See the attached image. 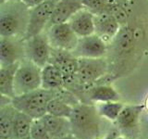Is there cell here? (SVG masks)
Masks as SVG:
<instances>
[{
	"label": "cell",
	"instance_id": "obj_1",
	"mask_svg": "<svg viewBox=\"0 0 148 139\" xmlns=\"http://www.w3.org/2000/svg\"><path fill=\"white\" fill-rule=\"evenodd\" d=\"M30 9L22 0H7L0 4V36L24 38Z\"/></svg>",
	"mask_w": 148,
	"mask_h": 139
},
{
	"label": "cell",
	"instance_id": "obj_2",
	"mask_svg": "<svg viewBox=\"0 0 148 139\" xmlns=\"http://www.w3.org/2000/svg\"><path fill=\"white\" fill-rule=\"evenodd\" d=\"M95 104L81 102L73 107L69 117L71 133L79 139H96L101 133V119Z\"/></svg>",
	"mask_w": 148,
	"mask_h": 139
},
{
	"label": "cell",
	"instance_id": "obj_3",
	"mask_svg": "<svg viewBox=\"0 0 148 139\" xmlns=\"http://www.w3.org/2000/svg\"><path fill=\"white\" fill-rule=\"evenodd\" d=\"M58 94V90H47L39 88L34 91L15 96L11 104L15 108L31 116L34 119H41L47 113V106L51 99Z\"/></svg>",
	"mask_w": 148,
	"mask_h": 139
},
{
	"label": "cell",
	"instance_id": "obj_4",
	"mask_svg": "<svg viewBox=\"0 0 148 139\" xmlns=\"http://www.w3.org/2000/svg\"><path fill=\"white\" fill-rule=\"evenodd\" d=\"M108 72V64L105 58H79V67L76 74L75 83L71 87L74 85L83 86L86 89L87 87L95 85L97 82L105 78Z\"/></svg>",
	"mask_w": 148,
	"mask_h": 139
},
{
	"label": "cell",
	"instance_id": "obj_5",
	"mask_svg": "<svg viewBox=\"0 0 148 139\" xmlns=\"http://www.w3.org/2000/svg\"><path fill=\"white\" fill-rule=\"evenodd\" d=\"M42 87V68L25 58L20 63L15 76V95H22Z\"/></svg>",
	"mask_w": 148,
	"mask_h": 139
},
{
	"label": "cell",
	"instance_id": "obj_6",
	"mask_svg": "<svg viewBox=\"0 0 148 139\" xmlns=\"http://www.w3.org/2000/svg\"><path fill=\"white\" fill-rule=\"evenodd\" d=\"M58 1L59 0H45L30 9V20L24 37L25 40L46 30Z\"/></svg>",
	"mask_w": 148,
	"mask_h": 139
},
{
	"label": "cell",
	"instance_id": "obj_7",
	"mask_svg": "<svg viewBox=\"0 0 148 139\" xmlns=\"http://www.w3.org/2000/svg\"><path fill=\"white\" fill-rule=\"evenodd\" d=\"M52 48L72 51L77 46L80 37L74 32L69 22L58 23L49 26L45 31Z\"/></svg>",
	"mask_w": 148,
	"mask_h": 139
},
{
	"label": "cell",
	"instance_id": "obj_8",
	"mask_svg": "<svg viewBox=\"0 0 148 139\" xmlns=\"http://www.w3.org/2000/svg\"><path fill=\"white\" fill-rule=\"evenodd\" d=\"M25 52L26 58L40 68H44L50 62L52 46L45 32L25 40Z\"/></svg>",
	"mask_w": 148,
	"mask_h": 139
},
{
	"label": "cell",
	"instance_id": "obj_9",
	"mask_svg": "<svg viewBox=\"0 0 148 139\" xmlns=\"http://www.w3.org/2000/svg\"><path fill=\"white\" fill-rule=\"evenodd\" d=\"M50 63L55 64L62 72L65 79V88H69L75 83L79 58L71 51L52 48Z\"/></svg>",
	"mask_w": 148,
	"mask_h": 139
},
{
	"label": "cell",
	"instance_id": "obj_10",
	"mask_svg": "<svg viewBox=\"0 0 148 139\" xmlns=\"http://www.w3.org/2000/svg\"><path fill=\"white\" fill-rule=\"evenodd\" d=\"M26 58L25 39L21 37L0 38V65L21 62Z\"/></svg>",
	"mask_w": 148,
	"mask_h": 139
},
{
	"label": "cell",
	"instance_id": "obj_11",
	"mask_svg": "<svg viewBox=\"0 0 148 139\" xmlns=\"http://www.w3.org/2000/svg\"><path fill=\"white\" fill-rule=\"evenodd\" d=\"M72 53L79 58H104L108 53V43L95 34L81 37Z\"/></svg>",
	"mask_w": 148,
	"mask_h": 139
},
{
	"label": "cell",
	"instance_id": "obj_12",
	"mask_svg": "<svg viewBox=\"0 0 148 139\" xmlns=\"http://www.w3.org/2000/svg\"><path fill=\"white\" fill-rule=\"evenodd\" d=\"M121 29L120 22L113 14L103 13L95 15V34L106 43L112 42Z\"/></svg>",
	"mask_w": 148,
	"mask_h": 139
},
{
	"label": "cell",
	"instance_id": "obj_13",
	"mask_svg": "<svg viewBox=\"0 0 148 139\" xmlns=\"http://www.w3.org/2000/svg\"><path fill=\"white\" fill-rule=\"evenodd\" d=\"M84 96L87 97L88 103H102L109 101H119V94L115 88L106 83H96L86 88Z\"/></svg>",
	"mask_w": 148,
	"mask_h": 139
},
{
	"label": "cell",
	"instance_id": "obj_14",
	"mask_svg": "<svg viewBox=\"0 0 148 139\" xmlns=\"http://www.w3.org/2000/svg\"><path fill=\"white\" fill-rule=\"evenodd\" d=\"M83 8L82 0H59L53 11L47 28L53 24L69 22L74 14Z\"/></svg>",
	"mask_w": 148,
	"mask_h": 139
},
{
	"label": "cell",
	"instance_id": "obj_15",
	"mask_svg": "<svg viewBox=\"0 0 148 139\" xmlns=\"http://www.w3.org/2000/svg\"><path fill=\"white\" fill-rule=\"evenodd\" d=\"M69 23L80 38L95 34V14L84 8L74 14Z\"/></svg>",
	"mask_w": 148,
	"mask_h": 139
},
{
	"label": "cell",
	"instance_id": "obj_16",
	"mask_svg": "<svg viewBox=\"0 0 148 139\" xmlns=\"http://www.w3.org/2000/svg\"><path fill=\"white\" fill-rule=\"evenodd\" d=\"M145 109V104L126 105L120 111L118 119L116 120V124L119 129L123 131H129L136 128L140 122L141 115Z\"/></svg>",
	"mask_w": 148,
	"mask_h": 139
},
{
	"label": "cell",
	"instance_id": "obj_17",
	"mask_svg": "<svg viewBox=\"0 0 148 139\" xmlns=\"http://www.w3.org/2000/svg\"><path fill=\"white\" fill-rule=\"evenodd\" d=\"M41 120L53 139H58L71 133V125L68 118L57 117L46 113Z\"/></svg>",
	"mask_w": 148,
	"mask_h": 139
},
{
	"label": "cell",
	"instance_id": "obj_18",
	"mask_svg": "<svg viewBox=\"0 0 148 139\" xmlns=\"http://www.w3.org/2000/svg\"><path fill=\"white\" fill-rule=\"evenodd\" d=\"M21 62L0 65V93L1 96L13 98L15 96V76Z\"/></svg>",
	"mask_w": 148,
	"mask_h": 139
},
{
	"label": "cell",
	"instance_id": "obj_19",
	"mask_svg": "<svg viewBox=\"0 0 148 139\" xmlns=\"http://www.w3.org/2000/svg\"><path fill=\"white\" fill-rule=\"evenodd\" d=\"M42 88L47 90H60L65 88V79L60 70L53 63L42 68Z\"/></svg>",
	"mask_w": 148,
	"mask_h": 139
},
{
	"label": "cell",
	"instance_id": "obj_20",
	"mask_svg": "<svg viewBox=\"0 0 148 139\" xmlns=\"http://www.w3.org/2000/svg\"><path fill=\"white\" fill-rule=\"evenodd\" d=\"M17 109L11 103L0 108V137L12 139L13 122Z\"/></svg>",
	"mask_w": 148,
	"mask_h": 139
},
{
	"label": "cell",
	"instance_id": "obj_21",
	"mask_svg": "<svg viewBox=\"0 0 148 139\" xmlns=\"http://www.w3.org/2000/svg\"><path fill=\"white\" fill-rule=\"evenodd\" d=\"M34 120V119L32 118L31 116L17 109L13 122L12 139H18L29 136Z\"/></svg>",
	"mask_w": 148,
	"mask_h": 139
},
{
	"label": "cell",
	"instance_id": "obj_22",
	"mask_svg": "<svg viewBox=\"0 0 148 139\" xmlns=\"http://www.w3.org/2000/svg\"><path fill=\"white\" fill-rule=\"evenodd\" d=\"M73 107L58 94L51 99L47 106V113L61 118H69L73 110Z\"/></svg>",
	"mask_w": 148,
	"mask_h": 139
},
{
	"label": "cell",
	"instance_id": "obj_23",
	"mask_svg": "<svg viewBox=\"0 0 148 139\" xmlns=\"http://www.w3.org/2000/svg\"><path fill=\"white\" fill-rule=\"evenodd\" d=\"M95 107L102 118H105L110 122H116L124 105L119 101H109L96 103Z\"/></svg>",
	"mask_w": 148,
	"mask_h": 139
},
{
	"label": "cell",
	"instance_id": "obj_24",
	"mask_svg": "<svg viewBox=\"0 0 148 139\" xmlns=\"http://www.w3.org/2000/svg\"><path fill=\"white\" fill-rule=\"evenodd\" d=\"M84 8L95 15L103 13H112L114 2L112 0H82Z\"/></svg>",
	"mask_w": 148,
	"mask_h": 139
},
{
	"label": "cell",
	"instance_id": "obj_25",
	"mask_svg": "<svg viewBox=\"0 0 148 139\" xmlns=\"http://www.w3.org/2000/svg\"><path fill=\"white\" fill-rule=\"evenodd\" d=\"M30 136L34 139H53L41 119H34L31 128Z\"/></svg>",
	"mask_w": 148,
	"mask_h": 139
},
{
	"label": "cell",
	"instance_id": "obj_26",
	"mask_svg": "<svg viewBox=\"0 0 148 139\" xmlns=\"http://www.w3.org/2000/svg\"><path fill=\"white\" fill-rule=\"evenodd\" d=\"M22 1L24 2L30 8H32L37 6V5L41 4L42 2L45 1V0H22Z\"/></svg>",
	"mask_w": 148,
	"mask_h": 139
},
{
	"label": "cell",
	"instance_id": "obj_27",
	"mask_svg": "<svg viewBox=\"0 0 148 139\" xmlns=\"http://www.w3.org/2000/svg\"><path fill=\"white\" fill-rule=\"evenodd\" d=\"M118 136H119L118 131H116V130H112V131H110L105 137H98L96 139H115Z\"/></svg>",
	"mask_w": 148,
	"mask_h": 139
},
{
	"label": "cell",
	"instance_id": "obj_28",
	"mask_svg": "<svg viewBox=\"0 0 148 139\" xmlns=\"http://www.w3.org/2000/svg\"><path fill=\"white\" fill-rule=\"evenodd\" d=\"M58 139H79V138H77L73 133H69V134H67V136H65L63 137H60Z\"/></svg>",
	"mask_w": 148,
	"mask_h": 139
},
{
	"label": "cell",
	"instance_id": "obj_29",
	"mask_svg": "<svg viewBox=\"0 0 148 139\" xmlns=\"http://www.w3.org/2000/svg\"><path fill=\"white\" fill-rule=\"evenodd\" d=\"M115 139H129V138L126 137V136H119H119L116 137Z\"/></svg>",
	"mask_w": 148,
	"mask_h": 139
},
{
	"label": "cell",
	"instance_id": "obj_30",
	"mask_svg": "<svg viewBox=\"0 0 148 139\" xmlns=\"http://www.w3.org/2000/svg\"><path fill=\"white\" fill-rule=\"evenodd\" d=\"M145 109L148 110V96L146 97V99H145Z\"/></svg>",
	"mask_w": 148,
	"mask_h": 139
},
{
	"label": "cell",
	"instance_id": "obj_31",
	"mask_svg": "<svg viewBox=\"0 0 148 139\" xmlns=\"http://www.w3.org/2000/svg\"><path fill=\"white\" fill-rule=\"evenodd\" d=\"M18 139H34V138H32V137L29 136H26V137H23V138H18Z\"/></svg>",
	"mask_w": 148,
	"mask_h": 139
},
{
	"label": "cell",
	"instance_id": "obj_32",
	"mask_svg": "<svg viewBox=\"0 0 148 139\" xmlns=\"http://www.w3.org/2000/svg\"><path fill=\"white\" fill-rule=\"evenodd\" d=\"M0 139H8V138H4V137H0Z\"/></svg>",
	"mask_w": 148,
	"mask_h": 139
}]
</instances>
